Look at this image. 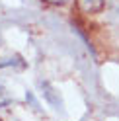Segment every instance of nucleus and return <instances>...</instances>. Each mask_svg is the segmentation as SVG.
I'll return each mask as SVG.
<instances>
[{
    "mask_svg": "<svg viewBox=\"0 0 119 121\" xmlns=\"http://www.w3.org/2000/svg\"><path fill=\"white\" fill-rule=\"evenodd\" d=\"M43 2H49V4H55V6H63V4L68 2V0H43Z\"/></svg>",
    "mask_w": 119,
    "mask_h": 121,
    "instance_id": "nucleus-3",
    "label": "nucleus"
},
{
    "mask_svg": "<svg viewBox=\"0 0 119 121\" xmlns=\"http://www.w3.org/2000/svg\"><path fill=\"white\" fill-rule=\"evenodd\" d=\"M10 94H8V90H6L2 84H0V108H2V105H6V104H10Z\"/></svg>",
    "mask_w": 119,
    "mask_h": 121,
    "instance_id": "nucleus-2",
    "label": "nucleus"
},
{
    "mask_svg": "<svg viewBox=\"0 0 119 121\" xmlns=\"http://www.w3.org/2000/svg\"><path fill=\"white\" fill-rule=\"evenodd\" d=\"M78 10L84 14H98L103 10L106 6V0H76Z\"/></svg>",
    "mask_w": 119,
    "mask_h": 121,
    "instance_id": "nucleus-1",
    "label": "nucleus"
},
{
    "mask_svg": "<svg viewBox=\"0 0 119 121\" xmlns=\"http://www.w3.org/2000/svg\"><path fill=\"white\" fill-rule=\"evenodd\" d=\"M111 6H113V10L119 14V0H111Z\"/></svg>",
    "mask_w": 119,
    "mask_h": 121,
    "instance_id": "nucleus-4",
    "label": "nucleus"
}]
</instances>
